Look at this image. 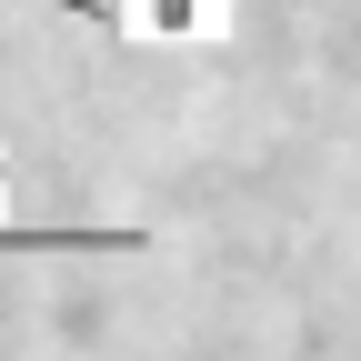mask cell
<instances>
[{"label":"cell","mask_w":361,"mask_h":361,"mask_svg":"<svg viewBox=\"0 0 361 361\" xmlns=\"http://www.w3.org/2000/svg\"><path fill=\"white\" fill-rule=\"evenodd\" d=\"M0 251H151V231H0Z\"/></svg>","instance_id":"obj_1"}]
</instances>
